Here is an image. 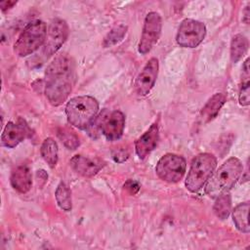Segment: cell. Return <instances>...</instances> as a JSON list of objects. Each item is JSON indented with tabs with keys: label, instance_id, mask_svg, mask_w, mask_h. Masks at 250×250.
<instances>
[{
	"label": "cell",
	"instance_id": "cell-8",
	"mask_svg": "<svg viewBox=\"0 0 250 250\" xmlns=\"http://www.w3.org/2000/svg\"><path fill=\"white\" fill-rule=\"evenodd\" d=\"M206 35V26L199 21L185 19L178 29L176 41L184 48H195L204 39Z\"/></svg>",
	"mask_w": 250,
	"mask_h": 250
},
{
	"label": "cell",
	"instance_id": "cell-11",
	"mask_svg": "<svg viewBox=\"0 0 250 250\" xmlns=\"http://www.w3.org/2000/svg\"><path fill=\"white\" fill-rule=\"evenodd\" d=\"M158 60L151 58L138 74L135 80V91L139 96H146L155 84L158 75Z\"/></svg>",
	"mask_w": 250,
	"mask_h": 250
},
{
	"label": "cell",
	"instance_id": "cell-19",
	"mask_svg": "<svg viewBox=\"0 0 250 250\" xmlns=\"http://www.w3.org/2000/svg\"><path fill=\"white\" fill-rule=\"evenodd\" d=\"M248 50V39L242 34H236L232 37L230 43V60L233 63L239 62Z\"/></svg>",
	"mask_w": 250,
	"mask_h": 250
},
{
	"label": "cell",
	"instance_id": "cell-2",
	"mask_svg": "<svg viewBox=\"0 0 250 250\" xmlns=\"http://www.w3.org/2000/svg\"><path fill=\"white\" fill-rule=\"evenodd\" d=\"M243 170L241 161L236 157L226 160L216 172H213L205 187V193L212 198L229 191L239 179Z\"/></svg>",
	"mask_w": 250,
	"mask_h": 250
},
{
	"label": "cell",
	"instance_id": "cell-15",
	"mask_svg": "<svg viewBox=\"0 0 250 250\" xmlns=\"http://www.w3.org/2000/svg\"><path fill=\"white\" fill-rule=\"evenodd\" d=\"M10 182L12 187L21 193H26L32 185L31 172L26 165L17 166L11 174Z\"/></svg>",
	"mask_w": 250,
	"mask_h": 250
},
{
	"label": "cell",
	"instance_id": "cell-12",
	"mask_svg": "<svg viewBox=\"0 0 250 250\" xmlns=\"http://www.w3.org/2000/svg\"><path fill=\"white\" fill-rule=\"evenodd\" d=\"M30 134L31 131L23 120H20L19 123L10 121L6 124L3 130L1 142L4 146L13 148L26 139Z\"/></svg>",
	"mask_w": 250,
	"mask_h": 250
},
{
	"label": "cell",
	"instance_id": "cell-17",
	"mask_svg": "<svg viewBox=\"0 0 250 250\" xmlns=\"http://www.w3.org/2000/svg\"><path fill=\"white\" fill-rule=\"evenodd\" d=\"M249 202L239 203L232 211V220L238 230L244 233H249L250 228L248 224Z\"/></svg>",
	"mask_w": 250,
	"mask_h": 250
},
{
	"label": "cell",
	"instance_id": "cell-7",
	"mask_svg": "<svg viewBox=\"0 0 250 250\" xmlns=\"http://www.w3.org/2000/svg\"><path fill=\"white\" fill-rule=\"evenodd\" d=\"M91 125H95L101 130L108 141H116L123 135L125 116L120 110H113L110 112L104 110L97 120L96 118L93 120Z\"/></svg>",
	"mask_w": 250,
	"mask_h": 250
},
{
	"label": "cell",
	"instance_id": "cell-16",
	"mask_svg": "<svg viewBox=\"0 0 250 250\" xmlns=\"http://www.w3.org/2000/svg\"><path fill=\"white\" fill-rule=\"evenodd\" d=\"M227 97L224 93H216L205 104L200 112V117L203 122L211 121L218 114L221 107L226 103Z\"/></svg>",
	"mask_w": 250,
	"mask_h": 250
},
{
	"label": "cell",
	"instance_id": "cell-14",
	"mask_svg": "<svg viewBox=\"0 0 250 250\" xmlns=\"http://www.w3.org/2000/svg\"><path fill=\"white\" fill-rule=\"evenodd\" d=\"M69 164L77 174L86 178L94 177L104 167V163L101 160L78 154L70 159Z\"/></svg>",
	"mask_w": 250,
	"mask_h": 250
},
{
	"label": "cell",
	"instance_id": "cell-20",
	"mask_svg": "<svg viewBox=\"0 0 250 250\" xmlns=\"http://www.w3.org/2000/svg\"><path fill=\"white\" fill-rule=\"evenodd\" d=\"M250 72H249V59L247 58L242 65V81L239 89L238 101L240 105L246 106L250 104Z\"/></svg>",
	"mask_w": 250,
	"mask_h": 250
},
{
	"label": "cell",
	"instance_id": "cell-21",
	"mask_svg": "<svg viewBox=\"0 0 250 250\" xmlns=\"http://www.w3.org/2000/svg\"><path fill=\"white\" fill-rule=\"evenodd\" d=\"M213 211L221 220H226L229 216L231 212V197L229 191H226L216 197Z\"/></svg>",
	"mask_w": 250,
	"mask_h": 250
},
{
	"label": "cell",
	"instance_id": "cell-6",
	"mask_svg": "<svg viewBox=\"0 0 250 250\" xmlns=\"http://www.w3.org/2000/svg\"><path fill=\"white\" fill-rule=\"evenodd\" d=\"M186 169L187 162L183 156L174 153H167L158 160L155 172L162 181L175 184L183 179Z\"/></svg>",
	"mask_w": 250,
	"mask_h": 250
},
{
	"label": "cell",
	"instance_id": "cell-9",
	"mask_svg": "<svg viewBox=\"0 0 250 250\" xmlns=\"http://www.w3.org/2000/svg\"><path fill=\"white\" fill-rule=\"evenodd\" d=\"M162 29V19L156 12H150L146 16L142 36L138 45V51L146 55L157 43Z\"/></svg>",
	"mask_w": 250,
	"mask_h": 250
},
{
	"label": "cell",
	"instance_id": "cell-13",
	"mask_svg": "<svg viewBox=\"0 0 250 250\" xmlns=\"http://www.w3.org/2000/svg\"><path fill=\"white\" fill-rule=\"evenodd\" d=\"M159 140V129L157 123H153L136 142L135 149L139 158H146L156 146Z\"/></svg>",
	"mask_w": 250,
	"mask_h": 250
},
{
	"label": "cell",
	"instance_id": "cell-1",
	"mask_svg": "<svg viewBox=\"0 0 250 250\" xmlns=\"http://www.w3.org/2000/svg\"><path fill=\"white\" fill-rule=\"evenodd\" d=\"M74 63L66 54L58 55L45 71V95L54 106L62 104L72 91Z\"/></svg>",
	"mask_w": 250,
	"mask_h": 250
},
{
	"label": "cell",
	"instance_id": "cell-3",
	"mask_svg": "<svg viewBox=\"0 0 250 250\" xmlns=\"http://www.w3.org/2000/svg\"><path fill=\"white\" fill-rule=\"evenodd\" d=\"M99 112V103L91 96H78L70 99L65 105V114L70 125L88 129Z\"/></svg>",
	"mask_w": 250,
	"mask_h": 250
},
{
	"label": "cell",
	"instance_id": "cell-18",
	"mask_svg": "<svg viewBox=\"0 0 250 250\" xmlns=\"http://www.w3.org/2000/svg\"><path fill=\"white\" fill-rule=\"evenodd\" d=\"M41 156L46 161V163L54 168L58 163L59 157V149L57 143L52 138H47L43 141L41 146Z\"/></svg>",
	"mask_w": 250,
	"mask_h": 250
},
{
	"label": "cell",
	"instance_id": "cell-26",
	"mask_svg": "<svg viewBox=\"0 0 250 250\" xmlns=\"http://www.w3.org/2000/svg\"><path fill=\"white\" fill-rule=\"evenodd\" d=\"M16 1H5V2H2L0 5H1V9L2 11H6L10 8H12L14 5H16Z\"/></svg>",
	"mask_w": 250,
	"mask_h": 250
},
{
	"label": "cell",
	"instance_id": "cell-27",
	"mask_svg": "<svg viewBox=\"0 0 250 250\" xmlns=\"http://www.w3.org/2000/svg\"><path fill=\"white\" fill-rule=\"evenodd\" d=\"M249 4L245 7L244 11H243V17H242V21L246 23V24H249Z\"/></svg>",
	"mask_w": 250,
	"mask_h": 250
},
{
	"label": "cell",
	"instance_id": "cell-24",
	"mask_svg": "<svg viewBox=\"0 0 250 250\" xmlns=\"http://www.w3.org/2000/svg\"><path fill=\"white\" fill-rule=\"evenodd\" d=\"M58 136L62 143L68 149H75L79 146V139L76 134L66 128H62L58 132Z\"/></svg>",
	"mask_w": 250,
	"mask_h": 250
},
{
	"label": "cell",
	"instance_id": "cell-23",
	"mask_svg": "<svg viewBox=\"0 0 250 250\" xmlns=\"http://www.w3.org/2000/svg\"><path fill=\"white\" fill-rule=\"evenodd\" d=\"M126 32H127V26H125V25H123V24L114 26V27L105 35V37L104 38L103 46H104V48H107V47H111V46L117 44L118 42H120V41L124 38Z\"/></svg>",
	"mask_w": 250,
	"mask_h": 250
},
{
	"label": "cell",
	"instance_id": "cell-25",
	"mask_svg": "<svg viewBox=\"0 0 250 250\" xmlns=\"http://www.w3.org/2000/svg\"><path fill=\"white\" fill-rule=\"evenodd\" d=\"M124 188H126L127 189L130 190L131 193H136L134 191V188H139V185L136 183V182H133V181H128L125 185H124Z\"/></svg>",
	"mask_w": 250,
	"mask_h": 250
},
{
	"label": "cell",
	"instance_id": "cell-4",
	"mask_svg": "<svg viewBox=\"0 0 250 250\" xmlns=\"http://www.w3.org/2000/svg\"><path fill=\"white\" fill-rule=\"evenodd\" d=\"M217 159L212 153L203 152L197 154L191 161L185 185L190 192L199 191L215 171Z\"/></svg>",
	"mask_w": 250,
	"mask_h": 250
},
{
	"label": "cell",
	"instance_id": "cell-10",
	"mask_svg": "<svg viewBox=\"0 0 250 250\" xmlns=\"http://www.w3.org/2000/svg\"><path fill=\"white\" fill-rule=\"evenodd\" d=\"M68 25L62 19H54L47 29L46 40L43 45V53L46 57L56 54L68 36Z\"/></svg>",
	"mask_w": 250,
	"mask_h": 250
},
{
	"label": "cell",
	"instance_id": "cell-5",
	"mask_svg": "<svg viewBox=\"0 0 250 250\" xmlns=\"http://www.w3.org/2000/svg\"><path fill=\"white\" fill-rule=\"evenodd\" d=\"M46 34L47 26L44 21L36 20L29 22L14 44V52L19 57L31 55L44 45Z\"/></svg>",
	"mask_w": 250,
	"mask_h": 250
},
{
	"label": "cell",
	"instance_id": "cell-22",
	"mask_svg": "<svg viewBox=\"0 0 250 250\" xmlns=\"http://www.w3.org/2000/svg\"><path fill=\"white\" fill-rule=\"evenodd\" d=\"M56 200L61 209L63 211H70L72 208L71 203V193L69 188L66 187L64 183H60L56 189Z\"/></svg>",
	"mask_w": 250,
	"mask_h": 250
}]
</instances>
